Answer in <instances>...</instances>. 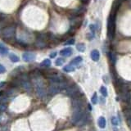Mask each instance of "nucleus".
<instances>
[{"label": "nucleus", "instance_id": "obj_6", "mask_svg": "<svg viewBox=\"0 0 131 131\" xmlns=\"http://www.w3.org/2000/svg\"><path fill=\"white\" fill-rule=\"evenodd\" d=\"M59 92H61L60 86H59V84L57 83H52L48 88V93L51 95H55L57 94Z\"/></svg>", "mask_w": 131, "mask_h": 131}, {"label": "nucleus", "instance_id": "obj_5", "mask_svg": "<svg viewBox=\"0 0 131 131\" xmlns=\"http://www.w3.org/2000/svg\"><path fill=\"white\" fill-rule=\"evenodd\" d=\"M16 35V27L14 25L7 26L2 30V35L6 39L14 38Z\"/></svg>", "mask_w": 131, "mask_h": 131}, {"label": "nucleus", "instance_id": "obj_2", "mask_svg": "<svg viewBox=\"0 0 131 131\" xmlns=\"http://www.w3.org/2000/svg\"><path fill=\"white\" fill-rule=\"evenodd\" d=\"M116 14L111 13L107 20V36L110 39L114 38L115 29H116Z\"/></svg>", "mask_w": 131, "mask_h": 131}, {"label": "nucleus", "instance_id": "obj_11", "mask_svg": "<svg viewBox=\"0 0 131 131\" xmlns=\"http://www.w3.org/2000/svg\"><path fill=\"white\" fill-rule=\"evenodd\" d=\"M8 53V48L6 47V46L0 43V54L2 55H6Z\"/></svg>", "mask_w": 131, "mask_h": 131}, {"label": "nucleus", "instance_id": "obj_15", "mask_svg": "<svg viewBox=\"0 0 131 131\" xmlns=\"http://www.w3.org/2000/svg\"><path fill=\"white\" fill-rule=\"evenodd\" d=\"M51 64H52L51 61L49 60V59H44V60L40 63V66L44 67H51Z\"/></svg>", "mask_w": 131, "mask_h": 131}, {"label": "nucleus", "instance_id": "obj_4", "mask_svg": "<svg viewBox=\"0 0 131 131\" xmlns=\"http://www.w3.org/2000/svg\"><path fill=\"white\" fill-rule=\"evenodd\" d=\"M66 93H67L69 97L71 98H75L79 97L80 94V89L79 88L77 85L73 84V85H68L67 88H66Z\"/></svg>", "mask_w": 131, "mask_h": 131}, {"label": "nucleus", "instance_id": "obj_12", "mask_svg": "<svg viewBox=\"0 0 131 131\" xmlns=\"http://www.w3.org/2000/svg\"><path fill=\"white\" fill-rule=\"evenodd\" d=\"M82 61H83V58H82V57H80V56H78V57H75V58L73 59V60H72V61H71L70 64L73 65V66L78 65V64H80V62H82Z\"/></svg>", "mask_w": 131, "mask_h": 131}, {"label": "nucleus", "instance_id": "obj_19", "mask_svg": "<svg viewBox=\"0 0 131 131\" xmlns=\"http://www.w3.org/2000/svg\"><path fill=\"white\" fill-rule=\"evenodd\" d=\"M91 102H92V103L93 104H97V93H93V97H92V98H91Z\"/></svg>", "mask_w": 131, "mask_h": 131}, {"label": "nucleus", "instance_id": "obj_1", "mask_svg": "<svg viewBox=\"0 0 131 131\" xmlns=\"http://www.w3.org/2000/svg\"><path fill=\"white\" fill-rule=\"evenodd\" d=\"M34 83L35 86V91L37 96L40 98H44L47 96V90H46L44 82L40 80V77L34 78Z\"/></svg>", "mask_w": 131, "mask_h": 131}, {"label": "nucleus", "instance_id": "obj_20", "mask_svg": "<svg viewBox=\"0 0 131 131\" xmlns=\"http://www.w3.org/2000/svg\"><path fill=\"white\" fill-rule=\"evenodd\" d=\"M111 124H112V125H117L118 123H119V121H118V119L116 116H112L111 119Z\"/></svg>", "mask_w": 131, "mask_h": 131}, {"label": "nucleus", "instance_id": "obj_30", "mask_svg": "<svg viewBox=\"0 0 131 131\" xmlns=\"http://www.w3.org/2000/svg\"><path fill=\"white\" fill-rule=\"evenodd\" d=\"M103 79V81L105 82V83H106V84L108 83V77H107V76H106V75H104Z\"/></svg>", "mask_w": 131, "mask_h": 131}, {"label": "nucleus", "instance_id": "obj_17", "mask_svg": "<svg viewBox=\"0 0 131 131\" xmlns=\"http://www.w3.org/2000/svg\"><path fill=\"white\" fill-rule=\"evenodd\" d=\"M76 49L79 51V52H83L85 51V45L83 43H80V44H76Z\"/></svg>", "mask_w": 131, "mask_h": 131}, {"label": "nucleus", "instance_id": "obj_22", "mask_svg": "<svg viewBox=\"0 0 131 131\" xmlns=\"http://www.w3.org/2000/svg\"><path fill=\"white\" fill-rule=\"evenodd\" d=\"M7 109V104L5 103H0V111H4Z\"/></svg>", "mask_w": 131, "mask_h": 131}, {"label": "nucleus", "instance_id": "obj_26", "mask_svg": "<svg viewBox=\"0 0 131 131\" xmlns=\"http://www.w3.org/2000/svg\"><path fill=\"white\" fill-rule=\"evenodd\" d=\"M94 37V34H93V33H91V34H88L87 35V39L88 40H92V39H93Z\"/></svg>", "mask_w": 131, "mask_h": 131}, {"label": "nucleus", "instance_id": "obj_3", "mask_svg": "<svg viewBox=\"0 0 131 131\" xmlns=\"http://www.w3.org/2000/svg\"><path fill=\"white\" fill-rule=\"evenodd\" d=\"M19 84H21V86L24 88L25 91H27V92L31 91L32 85H31L30 81H29V76L26 74H21L20 75Z\"/></svg>", "mask_w": 131, "mask_h": 131}, {"label": "nucleus", "instance_id": "obj_9", "mask_svg": "<svg viewBox=\"0 0 131 131\" xmlns=\"http://www.w3.org/2000/svg\"><path fill=\"white\" fill-rule=\"evenodd\" d=\"M90 56H91L92 60H93V61H97L100 58V53L97 49H94V50L92 51Z\"/></svg>", "mask_w": 131, "mask_h": 131}, {"label": "nucleus", "instance_id": "obj_23", "mask_svg": "<svg viewBox=\"0 0 131 131\" xmlns=\"http://www.w3.org/2000/svg\"><path fill=\"white\" fill-rule=\"evenodd\" d=\"M75 44V39H71L66 42V45H72Z\"/></svg>", "mask_w": 131, "mask_h": 131}, {"label": "nucleus", "instance_id": "obj_16", "mask_svg": "<svg viewBox=\"0 0 131 131\" xmlns=\"http://www.w3.org/2000/svg\"><path fill=\"white\" fill-rule=\"evenodd\" d=\"M65 59L62 58V57H58L57 60L55 61V65L57 66V67H61L64 63H65Z\"/></svg>", "mask_w": 131, "mask_h": 131}, {"label": "nucleus", "instance_id": "obj_8", "mask_svg": "<svg viewBox=\"0 0 131 131\" xmlns=\"http://www.w3.org/2000/svg\"><path fill=\"white\" fill-rule=\"evenodd\" d=\"M73 53V49L71 48H66L60 51V55L61 57H70Z\"/></svg>", "mask_w": 131, "mask_h": 131}, {"label": "nucleus", "instance_id": "obj_21", "mask_svg": "<svg viewBox=\"0 0 131 131\" xmlns=\"http://www.w3.org/2000/svg\"><path fill=\"white\" fill-rule=\"evenodd\" d=\"M124 116L126 118L131 117V108H129V109H126L124 111Z\"/></svg>", "mask_w": 131, "mask_h": 131}, {"label": "nucleus", "instance_id": "obj_10", "mask_svg": "<svg viewBox=\"0 0 131 131\" xmlns=\"http://www.w3.org/2000/svg\"><path fill=\"white\" fill-rule=\"evenodd\" d=\"M97 124H98V126H99L101 129H104L106 127V119L103 117V116H100L98 118V120H97Z\"/></svg>", "mask_w": 131, "mask_h": 131}, {"label": "nucleus", "instance_id": "obj_29", "mask_svg": "<svg viewBox=\"0 0 131 131\" xmlns=\"http://www.w3.org/2000/svg\"><path fill=\"white\" fill-rule=\"evenodd\" d=\"M56 56H57V52H52V53L49 55V57L51 58H54V57H56Z\"/></svg>", "mask_w": 131, "mask_h": 131}, {"label": "nucleus", "instance_id": "obj_27", "mask_svg": "<svg viewBox=\"0 0 131 131\" xmlns=\"http://www.w3.org/2000/svg\"><path fill=\"white\" fill-rule=\"evenodd\" d=\"M126 120H127V124H128V125H129V129H131V117L126 118Z\"/></svg>", "mask_w": 131, "mask_h": 131}, {"label": "nucleus", "instance_id": "obj_25", "mask_svg": "<svg viewBox=\"0 0 131 131\" xmlns=\"http://www.w3.org/2000/svg\"><path fill=\"white\" fill-rule=\"evenodd\" d=\"M6 72V68L2 64H0V74H3Z\"/></svg>", "mask_w": 131, "mask_h": 131}, {"label": "nucleus", "instance_id": "obj_18", "mask_svg": "<svg viewBox=\"0 0 131 131\" xmlns=\"http://www.w3.org/2000/svg\"><path fill=\"white\" fill-rule=\"evenodd\" d=\"M100 92H101V93L102 95H103V97H107V88L106 87H104V86H102L100 88Z\"/></svg>", "mask_w": 131, "mask_h": 131}, {"label": "nucleus", "instance_id": "obj_24", "mask_svg": "<svg viewBox=\"0 0 131 131\" xmlns=\"http://www.w3.org/2000/svg\"><path fill=\"white\" fill-rule=\"evenodd\" d=\"M89 29H90L91 32L93 33V34H94L95 30H96V26H95V25L92 24V25H89Z\"/></svg>", "mask_w": 131, "mask_h": 131}, {"label": "nucleus", "instance_id": "obj_7", "mask_svg": "<svg viewBox=\"0 0 131 131\" xmlns=\"http://www.w3.org/2000/svg\"><path fill=\"white\" fill-rule=\"evenodd\" d=\"M22 58H23V61H25V62H30L33 61L35 59V54L34 52H24L22 54Z\"/></svg>", "mask_w": 131, "mask_h": 131}, {"label": "nucleus", "instance_id": "obj_14", "mask_svg": "<svg viewBox=\"0 0 131 131\" xmlns=\"http://www.w3.org/2000/svg\"><path fill=\"white\" fill-rule=\"evenodd\" d=\"M9 59L12 62H18L20 61V58L18 57V56H16L14 53H10L9 54Z\"/></svg>", "mask_w": 131, "mask_h": 131}, {"label": "nucleus", "instance_id": "obj_28", "mask_svg": "<svg viewBox=\"0 0 131 131\" xmlns=\"http://www.w3.org/2000/svg\"><path fill=\"white\" fill-rule=\"evenodd\" d=\"M90 0H80V2L82 4H84V5H87L88 3H89Z\"/></svg>", "mask_w": 131, "mask_h": 131}, {"label": "nucleus", "instance_id": "obj_13", "mask_svg": "<svg viewBox=\"0 0 131 131\" xmlns=\"http://www.w3.org/2000/svg\"><path fill=\"white\" fill-rule=\"evenodd\" d=\"M75 67L71 64L66 66V67H64V68H63V71L65 72H67V73H69V72H73V71H75Z\"/></svg>", "mask_w": 131, "mask_h": 131}]
</instances>
